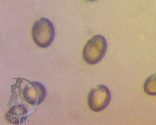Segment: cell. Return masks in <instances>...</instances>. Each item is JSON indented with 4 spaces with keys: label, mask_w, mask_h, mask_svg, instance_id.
<instances>
[{
    "label": "cell",
    "mask_w": 156,
    "mask_h": 125,
    "mask_svg": "<svg viewBox=\"0 0 156 125\" xmlns=\"http://www.w3.org/2000/svg\"><path fill=\"white\" fill-rule=\"evenodd\" d=\"M107 49V41L104 37L97 35L85 44L83 50V59L87 64L94 65L102 60Z\"/></svg>",
    "instance_id": "2"
},
{
    "label": "cell",
    "mask_w": 156,
    "mask_h": 125,
    "mask_svg": "<svg viewBox=\"0 0 156 125\" xmlns=\"http://www.w3.org/2000/svg\"><path fill=\"white\" fill-rule=\"evenodd\" d=\"M87 1H95L97 0H87Z\"/></svg>",
    "instance_id": "7"
},
{
    "label": "cell",
    "mask_w": 156,
    "mask_h": 125,
    "mask_svg": "<svg viewBox=\"0 0 156 125\" xmlns=\"http://www.w3.org/2000/svg\"><path fill=\"white\" fill-rule=\"evenodd\" d=\"M111 99L109 89L104 85H98L90 91L88 95V105L92 111L99 112L107 107Z\"/></svg>",
    "instance_id": "3"
},
{
    "label": "cell",
    "mask_w": 156,
    "mask_h": 125,
    "mask_svg": "<svg viewBox=\"0 0 156 125\" xmlns=\"http://www.w3.org/2000/svg\"><path fill=\"white\" fill-rule=\"evenodd\" d=\"M144 90L149 95L156 96V73L146 79L144 83Z\"/></svg>",
    "instance_id": "6"
},
{
    "label": "cell",
    "mask_w": 156,
    "mask_h": 125,
    "mask_svg": "<svg viewBox=\"0 0 156 125\" xmlns=\"http://www.w3.org/2000/svg\"><path fill=\"white\" fill-rule=\"evenodd\" d=\"M29 82L22 92L23 99L32 105H39L46 97V89L39 82Z\"/></svg>",
    "instance_id": "4"
},
{
    "label": "cell",
    "mask_w": 156,
    "mask_h": 125,
    "mask_svg": "<svg viewBox=\"0 0 156 125\" xmlns=\"http://www.w3.org/2000/svg\"><path fill=\"white\" fill-rule=\"evenodd\" d=\"M28 110L23 105L15 106L9 108L5 115V118L8 122L20 125L24 123L27 117Z\"/></svg>",
    "instance_id": "5"
},
{
    "label": "cell",
    "mask_w": 156,
    "mask_h": 125,
    "mask_svg": "<svg viewBox=\"0 0 156 125\" xmlns=\"http://www.w3.org/2000/svg\"><path fill=\"white\" fill-rule=\"evenodd\" d=\"M55 28L52 22L42 17L34 23L32 28V37L38 47L46 48L50 46L55 37Z\"/></svg>",
    "instance_id": "1"
}]
</instances>
